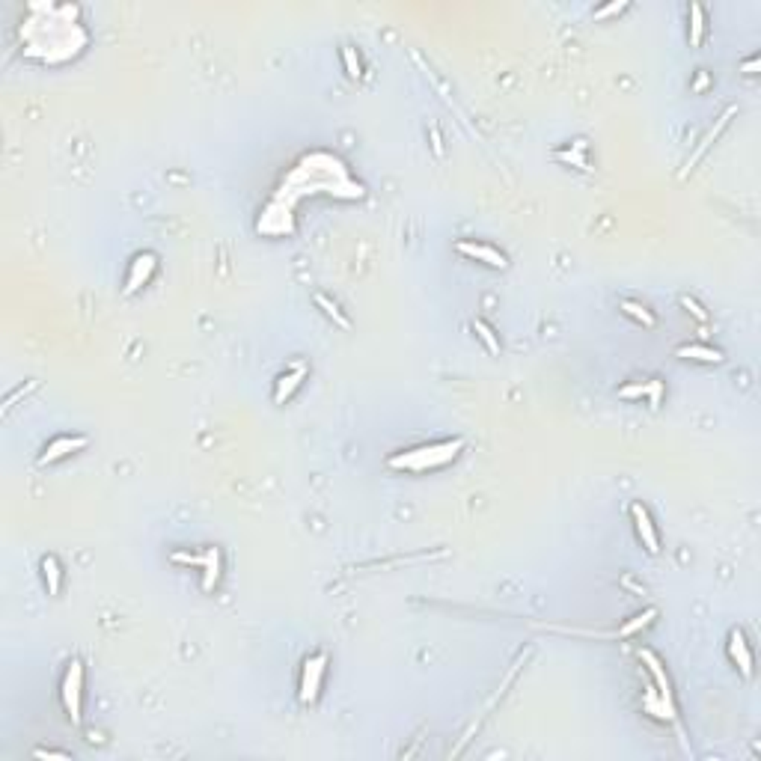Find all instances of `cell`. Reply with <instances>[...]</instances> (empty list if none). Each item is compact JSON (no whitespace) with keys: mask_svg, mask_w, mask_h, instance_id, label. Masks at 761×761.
Listing matches in <instances>:
<instances>
[{"mask_svg":"<svg viewBox=\"0 0 761 761\" xmlns=\"http://www.w3.org/2000/svg\"><path fill=\"white\" fill-rule=\"evenodd\" d=\"M464 449V440L455 438V440H443V443H431V447H417L411 452H399L393 455L387 464L393 470H413V473H422V470H434V467H443L447 461H452Z\"/></svg>","mask_w":761,"mask_h":761,"instance_id":"6da1fadb","label":"cell"},{"mask_svg":"<svg viewBox=\"0 0 761 761\" xmlns=\"http://www.w3.org/2000/svg\"><path fill=\"white\" fill-rule=\"evenodd\" d=\"M60 696H63V708H66V714L68 720H72L75 726H81V720H84V664L81 660H72L66 669V675H63V687H60Z\"/></svg>","mask_w":761,"mask_h":761,"instance_id":"7a4b0ae2","label":"cell"},{"mask_svg":"<svg viewBox=\"0 0 761 761\" xmlns=\"http://www.w3.org/2000/svg\"><path fill=\"white\" fill-rule=\"evenodd\" d=\"M637 655H639L642 664H646V669L651 672V678H655L657 696H660V702H664V711H666V720H675V699H672V684H669L666 666L660 664V657H657L651 648H639Z\"/></svg>","mask_w":761,"mask_h":761,"instance_id":"3957f363","label":"cell"},{"mask_svg":"<svg viewBox=\"0 0 761 761\" xmlns=\"http://www.w3.org/2000/svg\"><path fill=\"white\" fill-rule=\"evenodd\" d=\"M324 669H328V655H321V651L303 660V672H301V702L303 705H312V702L319 699Z\"/></svg>","mask_w":761,"mask_h":761,"instance_id":"277c9868","label":"cell"},{"mask_svg":"<svg viewBox=\"0 0 761 761\" xmlns=\"http://www.w3.org/2000/svg\"><path fill=\"white\" fill-rule=\"evenodd\" d=\"M86 443H90V440H86V434H60V438H54L42 449L39 464H42V467H45V464H54V461H60L66 455H72V452H77V449H84Z\"/></svg>","mask_w":761,"mask_h":761,"instance_id":"5b68a950","label":"cell"},{"mask_svg":"<svg viewBox=\"0 0 761 761\" xmlns=\"http://www.w3.org/2000/svg\"><path fill=\"white\" fill-rule=\"evenodd\" d=\"M158 268V259H155V253H140V256H134V262H131V271H128V280H125V289L122 294L128 298V294H134V292H140L146 283L152 280V274Z\"/></svg>","mask_w":761,"mask_h":761,"instance_id":"8992f818","label":"cell"},{"mask_svg":"<svg viewBox=\"0 0 761 761\" xmlns=\"http://www.w3.org/2000/svg\"><path fill=\"white\" fill-rule=\"evenodd\" d=\"M455 250L461 256H467V259H479V262H485L491 265V268H509V259H506V253H500L497 247H491V244H479V241H458L455 244Z\"/></svg>","mask_w":761,"mask_h":761,"instance_id":"52a82bcc","label":"cell"},{"mask_svg":"<svg viewBox=\"0 0 761 761\" xmlns=\"http://www.w3.org/2000/svg\"><path fill=\"white\" fill-rule=\"evenodd\" d=\"M630 518H634L637 536H639L642 545H646V550H648V553H657V550H660V536H657L655 523H651L648 509L642 506V502H630Z\"/></svg>","mask_w":761,"mask_h":761,"instance_id":"ba28073f","label":"cell"},{"mask_svg":"<svg viewBox=\"0 0 761 761\" xmlns=\"http://www.w3.org/2000/svg\"><path fill=\"white\" fill-rule=\"evenodd\" d=\"M735 113H737V107H735V104H731V107H726V113H723V116H720V120L714 122V128H711V131H708L705 137H702V143L696 146V152L690 155V161H687V167H684V173H681V179H684V176H687V173L693 170V167H696V164L702 161V155H705V152L711 149V146L717 143V137L726 131V125H729V120H731V116H735Z\"/></svg>","mask_w":761,"mask_h":761,"instance_id":"9c48e42d","label":"cell"},{"mask_svg":"<svg viewBox=\"0 0 761 761\" xmlns=\"http://www.w3.org/2000/svg\"><path fill=\"white\" fill-rule=\"evenodd\" d=\"M729 657H731V664L740 669V675L753 678V651H749V642L740 630H731L729 634Z\"/></svg>","mask_w":761,"mask_h":761,"instance_id":"30bf717a","label":"cell"},{"mask_svg":"<svg viewBox=\"0 0 761 761\" xmlns=\"http://www.w3.org/2000/svg\"><path fill=\"white\" fill-rule=\"evenodd\" d=\"M306 372H310V366H306V363H294L292 372L280 375V378H276V387H274V402L283 404L285 399H292V393L301 387V381L306 378Z\"/></svg>","mask_w":761,"mask_h":761,"instance_id":"8fae6325","label":"cell"},{"mask_svg":"<svg viewBox=\"0 0 761 761\" xmlns=\"http://www.w3.org/2000/svg\"><path fill=\"white\" fill-rule=\"evenodd\" d=\"M675 357L684 360H699V363H723V351L720 348H708V345H678Z\"/></svg>","mask_w":761,"mask_h":761,"instance_id":"7c38bea8","label":"cell"},{"mask_svg":"<svg viewBox=\"0 0 761 761\" xmlns=\"http://www.w3.org/2000/svg\"><path fill=\"white\" fill-rule=\"evenodd\" d=\"M203 556V592H212L220 580V547H205Z\"/></svg>","mask_w":761,"mask_h":761,"instance_id":"4fadbf2b","label":"cell"},{"mask_svg":"<svg viewBox=\"0 0 761 761\" xmlns=\"http://www.w3.org/2000/svg\"><path fill=\"white\" fill-rule=\"evenodd\" d=\"M655 619H657V607H648L646 612H639V616H634V619H630L628 625H621V628L616 630V637H619V639H628V637H634L637 630L648 628V625H651V621H655Z\"/></svg>","mask_w":761,"mask_h":761,"instance_id":"5bb4252c","label":"cell"},{"mask_svg":"<svg viewBox=\"0 0 761 761\" xmlns=\"http://www.w3.org/2000/svg\"><path fill=\"white\" fill-rule=\"evenodd\" d=\"M315 306H321L324 315H328V319H333V324H339L342 330H348V328H351V319H348V315H345V312L339 310V303L328 298V294H315Z\"/></svg>","mask_w":761,"mask_h":761,"instance_id":"9a60e30c","label":"cell"},{"mask_svg":"<svg viewBox=\"0 0 761 761\" xmlns=\"http://www.w3.org/2000/svg\"><path fill=\"white\" fill-rule=\"evenodd\" d=\"M705 39V9L702 3H690V45L699 48Z\"/></svg>","mask_w":761,"mask_h":761,"instance_id":"2e32d148","label":"cell"},{"mask_svg":"<svg viewBox=\"0 0 761 761\" xmlns=\"http://www.w3.org/2000/svg\"><path fill=\"white\" fill-rule=\"evenodd\" d=\"M619 310L625 312V315H630V319H634V321H639L642 328H655V324H657L655 315H651V312L646 310V306L637 303V301H621V303H619Z\"/></svg>","mask_w":761,"mask_h":761,"instance_id":"e0dca14e","label":"cell"},{"mask_svg":"<svg viewBox=\"0 0 761 761\" xmlns=\"http://www.w3.org/2000/svg\"><path fill=\"white\" fill-rule=\"evenodd\" d=\"M42 574H45V583H48V592L57 595V592H60V583H63V571H60V562H57V556H45L42 559Z\"/></svg>","mask_w":761,"mask_h":761,"instance_id":"ac0fdd59","label":"cell"},{"mask_svg":"<svg viewBox=\"0 0 761 761\" xmlns=\"http://www.w3.org/2000/svg\"><path fill=\"white\" fill-rule=\"evenodd\" d=\"M473 330L479 333V339L485 342V348L491 354H500V339H497V333H494V328L488 321H482V319H473Z\"/></svg>","mask_w":761,"mask_h":761,"instance_id":"d6986e66","label":"cell"},{"mask_svg":"<svg viewBox=\"0 0 761 761\" xmlns=\"http://www.w3.org/2000/svg\"><path fill=\"white\" fill-rule=\"evenodd\" d=\"M342 63H345V72H348V77H354V81H357V77L363 75V68H360V57L354 54V48H348V45L342 48Z\"/></svg>","mask_w":761,"mask_h":761,"instance_id":"ffe728a7","label":"cell"},{"mask_svg":"<svg viewBox=\"0 0 761 761\" xmlns=\"http://www.w3.org/2000/svg\"><path fill=\"white\" fill-rule=\"evenodd\" d=\"M681 306H684V310H687L690 315H693V319H696V321H702V324H708V319H711V315L705 312V306H702L699 301H693V298H690V294H684V298H681Z\"/></svg>","mask_w":761,"mask_h":761,"instance_id":"44dd1931","label":"cell"},{"mask_svg":"<svg viewBox=\"0 0 761 761\" xmlns=\"http://www.w3.org/2000/svg\"><path fill=\"white\" fill-rule=\"evenodd\" d=\"M619 396H621V399H642V396H648V381L628 384V387L619 390Z\"/></svg>","mask_w":761,"mask_h":761,"instance_id":"7402d4cb","label":"cell"},{"mask_svg":"<svg viewBox=\"0 0 761 761\" xmlns=\"http://www.w3.org/2000/svg\"><path fill=\"white\" fill-rule=\"evenodd\" d=\"M170 559L176 562V565H203L205 562V556H194V553H170Z\"/></svg>","mask_w":761,"mask_h":761,"instance_id":"603a6c76","label":"cell"},{"mask_svg":"<svg viewBox=\"0 0 761 761\" xmlns=\"http://www.w3.org/2000/svg\"><path fill=\"white\" fill-rule=\"evenodd\" d=\"M33 387H36V381H30V384H27V387H18V390H12V393H9V396H6V402H3V413H9V411H12V404H15V399H21V396H27V393H30Z\"/></svg>","mask_w":761,"mask_h":761,"instance_id":"cb8c5ba5","label":"cell"},{"mask_svg":"<svg viewBox=\"0 0 761 761\" xmlns=\"http://www.w3.org/2000/svg\"><path fill=\"white\" fill-rule=\"evenodd\" d=\"M660 399H664V381H648V402H651V408H657Z\"/></svg>","mask_w":761,"mask_h":761,"instance_id":"d4e9b609","label":"cell"},{"mask_svg":"<svg viewBox=\"0 0 761 761\" xmlns=\"http://www.w3.org/2000/svg\"><path fill=\"white\" fill-rule=\"evenodd\" d=\"M621 9H628V3H607V6L595 9V18H607V15H612V12H621Z\"/></svg>","mask_w":761,"mask_h":761,"instance_id":"484cf974","label":"cell"},{"mask_svg":"<svg viewBox=\"0 0 761 761\" xmlns=\"http://www.w3.org/2000/svg\"><path fill=\"white\" fill-rule=\"evenodd\" d=\"M33 755H36V758H60V761H68V758H72L68 753H57V749H36Z\"/></svg>","mask_w":761,"mask_h":761,"instance_id":"4316f807","label":"cell"},{"mask_svg":"<svg viewBox=\"0 0 761 761\" xmlns=\"http://www.w3.org/2000/svg\"><path fill=\"white\" fill-rule=\"evenodd\" d=\"M740 72H744V75H755V72H758V57H753V60H746L744 66H740Z\"/></svg>","mask_w":761,"mask_h":761,"instance_id":"83f0119b","label":"cell"},{"mask_svg":"<svg viewBox=\"0 0 761 761\" xmlns=\"http://www.w3.org/2000/svg\"><path fill=\"white\" fill-rule=\"evenodd\" d=\"M708 86V75H699V81H696V90H705Z\"/></svg>","mask_w":761,"mask_h":761,"instance_id":"f1b7e54d","label":"cell"}]
</instances>
